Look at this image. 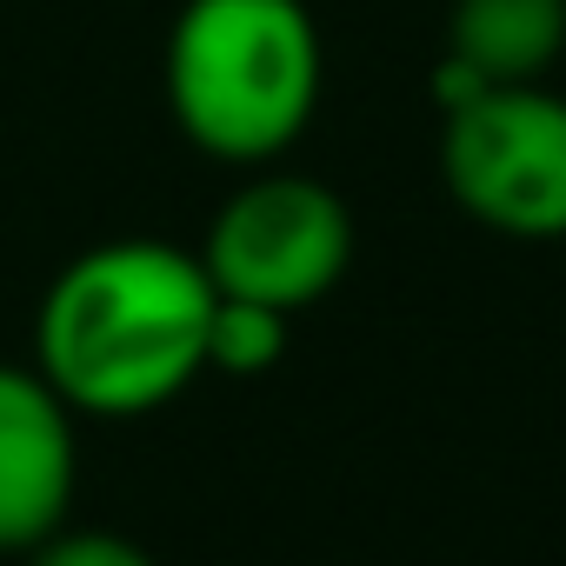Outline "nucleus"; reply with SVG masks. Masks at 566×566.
I'll return each mask as SVG.
<instances>
[{"instance_id":"f257e3e1","label":"nucleus","mask_w":566,"mask_h":566,"mask_svg":"<svg viewBox=\"0 0 566 566\" xmlns=\"http://www.w3.org/2000/svg\"><path fill=\"white\" fill-rule=\"evenodd\" d=\"M213 307L220 294L193 247L120 233L48 280L34 367L81 420H140L207 374Z\"/></svg>"},{"instance_id":"7ed1b4c3","label":"nucleus","mask_w":566,"mask_h":566,"mask_svg":"<svg viewBox=\"0 0 566 566\" xmlns=\"http://www.w3.org/2000/svg\"><path fill=\"white\" fill-rule=\"evenodd\" d=\"M200 266L213 294L260 301L273 314H307L354 266V207L294 167H253L207 220Z\"/></svg>"},{"instance_id":"39448f33","label":"nucleus","mask_w":566,"mask_h":566,"mask_svg":"<svg viewBox=\"0 0 566 566\" xmlns=\"http://www.w3.org/2000/svg\"><path fill=\"white\" fill-rule=\"evenodd\" d=\"M81 486V413L34 360H0V553H34L67 526Z\"/></svg>"},{"instance_id":"20e7f679","label":"nucleus","mask_w":566,"mask_h":566,"mask_svg":"<svg viewBox=\"0 0 566 566\" xmlns=\"http://www.w3.org/2000/svg\"><path fill=\"white\" fill-rule=\"evenodd\" d=\"M453 207L506 240H566V94L546 81L480 87L440 114Z\"/></svg>"},{"instance_id":"6e6552de","label":"nucleus","mask_w":566,"mask_h":566,"mask_svg":"<svg viewBox=\"0 0 566 566\" xmlns=\"http://www.w3.org/2000/svg\"><path fill=\"white\" fill-rule=\"evenodd\" d=\"M28 566H160V559L114 526H61L28 553Z\"/></svg>"},{"instance_id":"0eeeda50","label":"nucleus","mask_w":566,"mask_h":566,"mask_svg":"<svg viewBox=\"0 0 566 566\" xmlns=\"http://www.w3.org/2000/svg\"><path fill=\"white\" fill-rule=\"evenodd\" d=\"M287 360V314H273L260 301H227L213 307V327H207V374H227V380H260Z\"/></svg>"},{"instance_id":"f03ea898","label":"nucleus","mask_w":566,"mask_h":566,"mask_svg":"<svg viewBox=\"0 0 566 566\" xmlns=\"http://www.w3.org/2000/svg\"><path fill=\"white\" fill-rule=\"evenodd\" d=\"M160 87L187 147L220 167H273L321 114V21L307 0H180Z\"/></svg>"},{"instance_id":"423d86ee","label":"nucleus","mask_w":566,"mask_h":566,"mask_svg":"<svg viewBox=\"0 0 566 566\" xmlns=\"http://www.w3.org/2000/svg\"><path fill=\"white\" fill-rule=\"evenodd\" d=\"M447 54L486 87L546 81L566 54V0H453Z\"/></svg>"}]
</instances>
